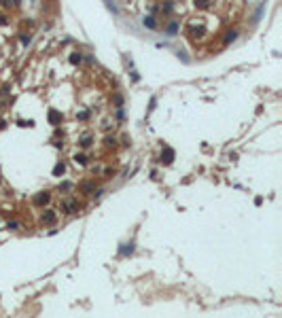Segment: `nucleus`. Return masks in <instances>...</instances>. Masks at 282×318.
Instances as JSON below:
<instances>
[{"mask_svg":"<svg viewBox=\"0 0 282 318\" xmlns=\"http://www.w3.org/2000/svg\"><path fill=\"white\" fill-rule=\"evenodd\" d=\"M115 104H117V106H121V104H123V98H121V95H117V98H115Z\"/></svg>","mask_w":282,"mask_h":318,"instance_id":"obj_16","label":"nucleus"},{"mask_svg":"<svg viewBox=\"0 0 282 318\" xmlns=\"http://www.w3.org/2000/svg\"><path fill=\"white\" fill-rule=\"evenodd\" d=\"M74 161H77V163H81V165H83V163H85V161H87V157H85V155H77V157H74Z\"/></svg>","mask_w":282,"mask_h":318,"instance_id":"obj_12","label":"nucleus"},{"mask_svg":"<svg viewBox=\"0 0 282 318\" xmlns=\"http://www.w3.org/2000/svg\"><path fill=\"white\" fill-rule=\"evenodd\" d=\"M64 172H66V165H64V163H57V165L53 168V176H62Z\"/></svg>","mask_w":282,"mask_h":318,"instance_id":"obj_5","label":"nucleus"},{"mask_svg":"<svg viewBox=\"0 0 282 318\" xmlns=\"http://www.w3.org/2000/svg\"><path fill=\"white\" fill-rule=\"evenodd\" d=\"M70 62H72V64H81V55H79V53H72V55H70Z\"/></svg>","mask_w":282,"mask_h":318,"instance_id":"obj_11","label":"nucleus"},{"mask_svg":"<svg viewBox=\"0 0 282 318\" xmlns=\"http://www.w3.org/2000/svg\"><path fill=\"white\" fill-rule=\"evenodd\" d=\"M210 4H212V0H195V7H197V9H208Z\"/></svg>","mask_w":282,"mask_h":318,"instance_id":"obj_6","label":"nucleus"},{"mask_svg":"<svg viewBox=\"0 0 282 318\" xmlns=\"http://www.w3.org/2000/svg\"><path fill=\"white\" fill-rule=\"evenodd\" d=\"M57 221V214L53 212V210H47V212H42V223H47V225H53Z\"/></svg>","mask_w":282,"mask_h":318,"instance_id":"obj_2","label":"nucleus"},{"mask_svg":"<svg viewBox=\"0 0 282 318\" xmlns=\"http://www.w3.org/2000/svg\"><path fill=\"white\" fill-rule=\"evenodd\" d=\"M233 38H236V32H229V34L225 36V42H231Z\"/></svg>","mask_w":282,"mask_h":318,"instance_id":"obj_14","label":"nucleus"},{"mask_svg":"<svg viewBox=\"0 0 282 318\" xmlns=\"http://www.w3.org/2000/svg\"><path fill=\"white\" fill-rule=\"evenodd\" d=\"M176 23H170V26H168V34H176Z\"/></svg>","mask_w":282,"mask_h":318,"instance_id":"obj_13","label":"nucleus"},{"mask_svg":"<svg viewBox=\"0 0 282 318\" xmlns=\"http://www.w3.org/2000/svg\"><path fill=\"white\" fill-rule=\"evenodd\" d=\"M49 200H51V195L45 191V193H38L36 197H34V204H36V206H45V204H49Z\"/></svg>","mask_w":282,"mask_h":318,"instance_id":"obj_3","label":"nucleus"},{"mask_svg":"<svg viewBox=\"0 0 282 318\" xmlns=\"http://www.w3.org/2000/svg\"><path fill=\"white\" fill-rule=\"evenodd\" d=\"M144 26H147L149 30H155V19H153V17H144Z\"/></svg>","mask_w":282,"mask_h":318,"instance_id":"obj_8","label":"nucleus"},{"mask_svg":"<svg viewBox=\"0 0 282 318\" xmlns=\"http://www.w3.org/2000/svg\"><path fill=\"white\" fill-rule=\"evenodd\" d=\"M132 250H134V244H125V246H123V250H121V255H132Z\"/></svg>","mask_w":282,"mask_h":318,"instance_id":"obj_10","label":"nucleus"},{"mask_svg":"<svg viewBox=\"0 0 282 318\" xmlns=\"http://www.w3.org/2000/svg\"><path fill=\"white\" fill-rule=\"evenodd\" d=\"M191 34H193V36H202V34H204V28H202V26H191Z\"/></svg>","mask_w":282,"mask_h":318,"instance_id":"obj_7","label":"nucleus"},{"mask_svg":"<svg viewBox=\"0 0 282 318\" xmlns=\"http://www.w3.org/2000/svg\"><path fill=\"white\" fill-rule=\"evenodd\" d=\"M81 144H83V146H89V144H91V138H89V136H85V138L81 140Z\"/></svg>","mask_w":282,"mask_h":318,"instance_id":"obj_15","label":"nucleus"},{"mask_svg":"<svg viewBox=\"0 0 282 318\" xmlns=\"http://www.w3.org/2000/svg\"><path fill=\"white\" fill-rule=\"evenodd\" d=\"M104 2H106V7H108V9H110L112 13H119V11H117V4L112 2V0H104Z\"/></svg>","mask_w":282,"mask_h":318,"instance_id":"obj_9","label":"nucleus"},{"mask_svg":"<svg viewBox=\"0 0 282 318\" xmlns=\"http://www.w3.org/2000/svg\"><path fill=\"white\" fill-rule=\"evenodd\" d=\"M163 165H170L174 161V151L170 149V146H163V151H161V159H159Z\"/></svg>","mask_w":282,"mask_h":318,"instance_id":"obj_1","label":"nucleus"},{"mask_svg":"<svg viewBox=\"0 0 282 318\" xmlns=\"http://www.w3.org/2000/svg\"><path fill=\"white\" fill-rule=\"evenodd\" d=\"M77 117H79V119H87V117H89V112H79Z\"/></svg>","mask_w":282,"mask_h":318,"instance_id":"obj_17","label":"nucleus"},{"mask_svg":"<svg viewBox=\"0 0 282 318\" xmlns=\"http://www.w3.org/2000/svg\"><path fill=\"white\" fill-rule=\"evenodd\" d=\"M49 123H51V125L62 123V112H57V110H49Z\"/></svg>","mask_w":282,"mask_h":318,"instance_id":"obj_4","label":"nucleus"}]
</instances>
